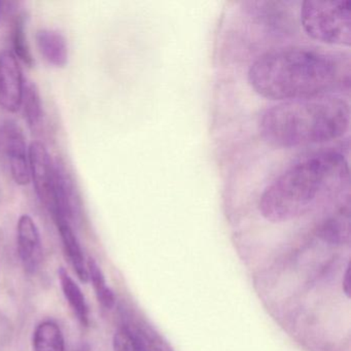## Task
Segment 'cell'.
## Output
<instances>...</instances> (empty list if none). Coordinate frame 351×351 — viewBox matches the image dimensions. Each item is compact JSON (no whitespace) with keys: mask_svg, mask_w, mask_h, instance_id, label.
Returning a JSON list of instances; mask_svg holds the SVG:
<instances>
[{"mask_svg":"<svg viewBox=\"0 0 351 351\" xmlns=\"http://www.w3.org/2000/svg\"><path fill=\"white\" fill-rule=\"evenodd\" d=\"M341 77L342 67L335 55L301 46L268 51L248 71L256 93L281 102L326 94Z\"/></svg>","mask_w":351,"mask_h":351,"instance_id":"obj_1","label":"cell"},{"mask_svg":"<svg viewBox=\"0 0 351 351\" xmlns=\"http://www.w3.org/2000/svg\"><path fill=\"white\" fill-rule=\"evenodd\" d=\"M349 168L338 152H320L303 158L266 186L258 210L267 221L285 223L315 208L326 195L348 186Z\"/></svg>","mask_w":351,"mask_h":351,"instance_id":"obj_2","label":"cell"},{"mask_svg":"<svg viewBox=\"0 0 351 351\" xmlns=\"http://www.w3.org/2000/svg\"><path fill=\"white\" fill-rule=\"evenodd\" d=\"M350 108L332 94L282 101L267 108L258 122L261 136L277 147H298L328 143L349 128Z\"/></svg>","mask_w":351,"mask_h":351,"instance_id":"obj_3","label":"cell"},{"mask_svg":"<svg viewBox=\"0 0 351 351\" xmlns=\"http://www.w3.org/2000/svg\"><path fill=\"white\" fill-rule=\"evenodd\" d=\"M301 25L313 38L328 45L349 46L351 43V1L308 0L301 5Z\"/></svg>","mask_w":351,"mask_h":351,"instance_id":"obj_4","label":"cell"},{"mask_svg":"<svg viewBox=\"0 0 351 351\" xmlns=\"http://www.w3.org/2000/svg\"><path fill=\"white\" fill-rule=\"evenodd\" d=\"M0 162L9 169L16 184H29L32 178L25 135L15 121L8 120L0 125Z\"/></svg>","mask_w":351,"mask_h":351,"instance_id":"obj_5","label":"cell"},{"mask_svg":"<svg viewBox=\"0 0 351 351\" xmlns=\"http://www.w3.org/2000/svg\"><path fill=\"white\" fill-rule=\"evenodd\" d=\"M81 200L75 182L64 164L54 162V189H53L52 213L57 225L66 223L71 225L81 215Z\"/></svg>","mask_w":351,"mask_h":351,"instance_id":"obj_6","label":"cell"},{"mask_svg":"<svg viewBox=\"0 0 351 351\" xmlns=\"http://www.w3.org/2000/svg\"><path fill=\"white\" fill-rule=\"evenodd\" d=\"M21 67L13 52L0 54V106L10 112H17L21 108L24 92Z\"/></svg>","mask_w":351,"mask_h":351,"instance_id":"obj_7","label":"cell"},{"mask_svg":"<svg viewBox=\"0 0 351 351\" xmlns=\"http://www.w3.org/2000/svg\"><path fill=\"white\" fill-rule=\"evenodd\" d=\"M30 178L34 180V189L42 203L50 210L53 204L54 189V162L42 143L34 141L28 149Z\"/></svg>","mask_w":351,"mask_h":351,"instance_id":"obj_8","label":"cell"},{"mask_svg":"<svg viewBox=\"0 0 351 351\" xmlns=\"http://www.w3.org/2000/svg\"><path fill=\"white\" fill-rule=\"evenodd\" d=\"M18 252L26 272L36 273L42 261V242L38 226L30 215H22L18 221Z\"/></svg>","mask_w":351,"mask_h":351,"instance_id":"obj_9","label":"cell"},{"mask_svg":"<svg viewBox=\"0 0 351 351\" xmlns=\"http://www.w3.org/2000/svg\"><path fill=\"white\" fill-rule=\"evenodd\" d=\"M124 328L131 332L145 351H173L169 343L147 320L127 313Z\"/></svg>","mask_w":351,"mask_h":351,"instance_id":"obj_10","label":"cell"},{"mask_svg":"<svg viewBox=\"0 0 351 351\" xmlns=\"http://www.w3.org/2000/svg\"><path fill=\"white\" fill-rule=\"evenodd\" d=\"M38 50L50 64L64 67L69 62V47L60 32L53 29H40L36 32Z\"/></svg>","mask_w":351,"mask_h":351,"instance_id":"obj_11","label":"cell"},{"mask_svg":"<svg viewBox=\"0 0 351 351\" xmlns=\"http://www.w3.org/2000/svg\"><path fill=\"white\" fill-rule=\"evenodd\" d=\"M59 233H60L61 239H62L63 246H64L65 252L69 256V262L71 266L75 269L80 280L83 282H87L89 280V274H88V268L86 266L85 258H84L83 252H82L81 245L79 240L73 232V228L69 223H58Z\"/></svg>","mask_w":351,"mask_h":351,"instance_id":"obj_12","label":"cell"},{"mask_svg":"<svg viewBox=\"0 0 351 351\" xmlns=\"http://www.w3.org/2000/svg\"><path fill=\"white\" fill-rule=\"evenodd\" d=\"M58 275L65 299L69 302V306L75 312L80 322L83 326H88L89 324V308H88L83 291L80 289L77 282L69 276L64 268L59 269Z\"/></svg>","mask_w":351,"mask_h":351,"instance_id":"obj_13","label":"cell"},{"mask_svg":"<svg viewBox=\"0 0 351 351\" xmlns=\"http://www.w3.org/2000/svg\"><path fill=\"white\" fill-rule=\"evenodd\" d=\"M34 351H64L62 330L53 322H44L36 326L34 332Z\"/></svg>","mask_w":351,"mask_h":351,"instance_id":"obj_14","label":"cell"},{"mask_svg":"<svg viewBox=\"0 0 351 351\" xmlns=\"http://www.w3.org/2000/svg\"><path fill=\"white\" fill-rule=\"evenodd\" d=\"M22 104H24V114L28 126L32 131H38L42 126L44 110L40 91L34 82H27L24 85Z\"/></svg>","mask_w":351,"mask_h":351,"instance_id":"obj_15","label":"cell"},{"mask_svg":"<svg viewBox=\"0 0 351 351\" xmlns=\"http://www.w3.org/2000/svg\"><path fill=\"white\" fill-rule=\"evenodd\" d=\"M12 45L16 58H19L24 64L32 67L34 63V56L30 51L26 32V17L23 13L17 14L13 20L12 27Z\"/></svg>","mask_w":351,"mask_h":351,"instance_id":"obj_16","label":"cell"},{"mask_svg":"<svg viewBox=\"0 0 351 351\" xmlns=\"http://www.w3.org/2000/svg\"><path fill=\"white\" fill-rule=\"evenodd\" d=\"M349 211L341 210L335 217H330L320 229L319 235L324 241L332 244H342L349 239Z\"/></svg>","mask_w":351,"mask_h":351,"instance_id":"obj_17","label":"cell"},{"mask_svg":"<svg viewBox=\"0 0 351 351\" xmlns=\"http://www.w3.org/2000/svg\"><path fill=\"white\" fill-rule=\"evenodd\" d=\"M88 274L91 279L98 302L106 309H112L116 305V295L106 285V277L99 265L93 258L88 261Z\"/></svg>","mask_w":351,"mask_h":351,"instance_id":"obj_18","label":"cell"},{"mask_svg":"<svg viewBox=\"0 0 351 351\" xmlns=\"http://www.w3.org/2000/svg\"><path fill=\"white\" fill-rule=\"evenodd\" d=\"M114 351H145L134 337L124 326H121L112 340Z\"/></svg>","mask_w":351,"mask_h":351,"instance_id":"obj_19","label":"cell"},{"mask_svg":"<svg viewBox=\"0 0 351 351\" xmlns=\"http://www.w3.org/2000/svg\"><path fill=\"white\" fill-rule=\"evenodd\" d=\"M343 291H344L347 297H350V270H349V266L347 267L344 278H343Z\"/></svg>","mask_w":351,"mask_h":351,"instance_id":"obj_20","label":"cell"},{"mask_svg":"<svg viewBox=\"0 0 351 351\" xmlns=\"http://www.w3.org/2000/svg\"><path fill=\"white\" fill-rule=\"evenodd\" d=\"M79 351H89V349L87 348V347H82L81 349H79Z\"/></svg>","mask_w":351,"mask_h":351,"instance_id":"obj_21","label":"cell"},{"mask_svg":"<svg viewBox=\"0 0 351 351\" xmlns=\"http://www.w3.org/2000/svg\"></svg>","mask_w":351,"mask_h":351,"instance_id":"obj_22","label":"cell"}]
</instances>
